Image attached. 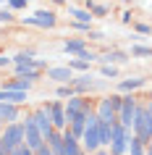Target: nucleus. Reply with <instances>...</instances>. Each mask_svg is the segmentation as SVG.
<instances>
[{"mask_svg": "<svg viewBox=\"0 0 152 155\" xmlns=\"http://www.w3.org/2000/svg\"><path fill=\"white\" fill-rule=\"evenodd\" d=\"M53 3H55V5H63V3H66V0H53Z\"/></svg>", "mask_w": 152, "mask_h": 155, "instance_id": "obj_43", "label": "nucleus"}, {"mask_svg": "<svg viewBox=\"0 0 152 155\" xmlns=\"http://www.w3.org/2000/svg\"><path fill=\"white\" fill-rule=\"evenodd\" d=\"M71 87L76 90V95H84V92L95 90L97 82H92V76H89V74H81V76H76V79L71 82Z\"/></svg>", "mask_w": 152, "mask_h": 155, "instance_id": "obj_16", "label": "nucleus"}, {"mask_svg": "<svg viewBox=\"0 0 152 155\" xmlns=\"http://www.w3.org/2000/svg\"><path fill=\"white\" fill-rule=\"evenodd\" d=\"M147 100H152V92H150V95H147Z\"/></svg>", "mask_w": 152, "mask_h": 155, "instance_id": "obj_47", "label": "nucleus"}, {"mask_svg": "<svg viewBox=\"0 0 152 155\" xmlns=\"http://www.w3.org/2000/svg\"><path fill=\"white\" fill-rule=\"evenodd\" d=\"M16 76L34 82V79H40V76H42V68H34V66H16Z\"/></svg>", "mask_w": 152, "mask_h": 155, "instance_id": "obj_20", "label": "nucleus"}, {"mask_svg": "<svg viewBox=\"0 0 152 155\" xmlns=\"http://www.w3.org/2000/svg\"><path fill=\"white\" fill-rule=\"evenodd\" d=\"M131 55L134 58H147V55H152V48H147V45H134L131 48Z\"/></svg>", "mask_w": 152, "mask_h": 155, "instance_id": "obj_28", "label": "nucleus"}, {"mask_svg": "<svg viewBox=\"0 0 152 155\" xmlns=\"http://www.w3.org/2000/svg\"><path fill=\"white\" fill-rule=\"evenodd\" d=\"M0 137H3V145H5L8 153H13V150H18L21 145H26V131H24V124H21V121L5 124Z\"/></svg>", "mask_w": 152, "mask_h": 155, "instance_id": "obj_1", "label": "nucleus"}, {"mask_svg": "<svg viewBox=\"0 0 152 155\" xmlns=\"http://www.w3.org/2000/svg\"><path fill=\"white\" fill-rule=\"evenodd\" d=\"M26 5H29V0H8L11 11H21V8H26Z\"/></svg>", "mask_w": 152, "mask_h": 155, "instance_id": "obj_31", "label": "nucleus"}, {"mask_svg": "<svg viewBox=\"0 0 152 155\" xmlns=\"http://www.w3.org/2000/svg\"><path fill=\"white\" fill-rule=\"evenodd\" d=\"M89 26H92V24H84V21H71V29H76V32H89Z\"/></svg>", "mask_w": 152, "mask_h": 155, "instance_id": "obj_33", "label": "nucleus"}, {"mask_svg": "<svg viewBox=\"0 0 152 155\" xmlns=\"http://www.w3.org/2000/svg\"><path fill=\"white\" fill-rule=\"evenodd\" d=\"M13 21V11L5 8V11H0V24H11Z\"/></svg>", "mask_w": 152, "mask_h": 155, "instance_id": "obj_32", "label": "nucleus"}, {"mask_svg": "<svg viewBox=\"0 0 152 155\" xmlns=\"http://www.w3.org/2000/svg\"><path fill=\"white\" fill-rule=\"evenodd\" d=\"M131 129H134V134L142 139V142H150V139H152V118L147 116V108H144V105L136 108L134 126H131Z\"/></svg>", "mask_w": 152, "mask_h": 155, "instance_id": "obj_7", "label": "nucleus"}, {"mask_svg": "<svg viewBox=\"0 0 152 155\" xmlns=\"http://www.w3.org/2000/svg\"><path fill=\"white\" fill-rule=\"evenodd\" d=\"M113 124L115 121H100V145L108 147L110 145V137H113Z\"/></svg>", "mask_w": 152, "mask_h": 155, "instance_id": "obj_22", "label": "nucleus"}, {"mask_svg": "<svg viewBox=\"0 0 152 155\" xmlns=\"http://www.w3.org/2000/svg\"><path fill=\"white\" fill-rule=\"evenodd\" d=\"M45 110L50 113V118H53V126L55 129L63 131L66 126H68V116H66V103H60V100H53V103H47V105H42Z\"/></svg>", "mask_w": 152, "mask_h": 155, "instance_id": "obj_8", "label": "nucleus"}, {"mask_svg": "<svg viewBox=\"0 0 152 155\" xmlns=\"http://www.w3.org/2000/svg\"><path fill=\"white\" fill-rule=\"evenodd\" d=\"M34 155H55V153H53V150L47 147V142H45V145H42L40 150H34Z\"/></svg>", "mask_w": 152, "mask_h": 155, "instance_id": "obj_35", "label": "nucleus"}, {"mask_svg": "<svg viewBox=\"0 0 152 155\" xmlns=\"http://www.w3.org/2000/svg\"><path fill=\"white\" fill-rule=\"evenodd\" d=\"M24 24H29V26H40V29H53V26L58 24V16L53 13V11L40 8L34 16H24Z\"/></svg>", "mask_w": 152, "mask_h": 155, "instance_id": "obj_9", "label": "nucleus"}, {"mask_svg": "<svg viewBox=\"0 0 152 155\" xmlns=\"http://www.w3.org/2000/svg\"><path fill=\"white\" fill-rule=\"evenodd\" d=\"M79 155H89V153H87V150H81V153H79Z\"/></svg>", "mask_w": 152, "mask_h": 155, "instance_id": "obj_45", "label": "nucleus"}, {"mask_svg": "<svg viewBox=\"0 0 152 155\" xmlns=\"http://www.w3.org/2000/svg\"><path fill=\"white\" fill-rule=\"evenodd\" d=\"M128 155H147V142H142L136 134H131V139H128Z\"/></svg>", "mask_w": 152, "mask_h": 155, "instance_id": "obj_21", "label": "nucleus"}, {"mask_svg": "<svg viewBox=\"0 0 152 155\" xmlns=\"http://www.w3.org/2000/svg\"><path fill=\"white\" fill-rule=\"evenodd\" d=\"M147 155H152V139L147 142Z\"/></svg>", "mask_w": 152, "mask_h": 155, "instance_id": "obj_42", "label": "nucleus"}, {"mask_svg": "<svg viewBox=\"0 0 152 155\" xmlns=\"http://www.w3.org/2000/svg\"><path fill=\"white\" fill-rule=\"evenodd\" d=\"M95 113V105H92V100L87 95H71V97L66 100V116L73 118V116H89Z\"/></svg>", "mask_w": 152, "mask_h": 155, "instance_id": "obj_5", "label": "nucleus"}, {"mask_svg": "<svg viewBox=\"0 0 152 155\" xmlns=\"http://www.w3.org/2000/svg\"><path fill=\"white\" fill-rule=\"evenodd\" d=\"M84 147H81V139L73 137L71 131H68V126L63 129V147H60V153L58 155H79Z\"/></svg>", "mask_w": 152, "mask_h": 155, "instance_id": "obj_11", "label": "nucleus"}, {"mask_svg": "<svg viewBox=\"0 0 152 155\" xmlns=\"http://www.w3.org/2000/svg\"><path fill=\"white\" fill-rule=\"evenodd\" d=\"M21 124H24V131H26V147H32V150H40V147L45 145V137H42V131L37 129L34 118H32V116H26Z\"/></svg>", "mask_w": 152, "mask_h": 155, "instance_id": "obj_10", "label": "nucleus"}, {"mask_svg": "<svg viewBox=\"0 0 152 155\" xmlns=\"http://www.w3.org/2000/svg\"><path fill=\"white\" fill-rule=\"evenodd\" d=\"M87 121H89V116H73V118H68V131L81 139V134L87 129Z\"/></svg>", "mask_w": 152, "mask_h": 155, "instance_id": "obj_17", "label": "nucleus"}, {"mask_svg": "<svg viewBox=\"0 0 152 155\" xmlns=\"http://www.w3.org/2000/svg\"><path fill=\"white\" fill-rule=\"evenodd\" d=\"M3 87H8V90H26V92H29L32 82H29V79H21V76H16V79H11V82H5Z\"/></svg>", "mask_w": 152, "mask_h": 155, "instance_id": "obj_25", "label": "nucleus"}, {"mask_svg": "<svg viewBox=\"0 0 152 155\" xmlns=\"http://www.w3.org/2000/svg\"><path fill=\"white\" fill-rule=\"evenodd\" d=\"M134 29H136L139 34H150V32H152V26H150V24H134Z\"/></svg>", "mask_w": 152, "mask_h": 155, "instance_id": "obj_34", "label": "nucleus"}, {"mask_svg": "<svg viewBox=\"0 0 152 155\" xmlns=\"http://www.w3.org/2000/svg\"><path fill=\"white\" fill-rule=\"evenodd\" d=\"M18 105L16 103H0V118H3V124H16L18 121Z\"/></svg>", "mask_w": 152, "mask_h": 155, "instance_id": "obj_15", "label": "nucleus"}, {"mask_svg": "<svg viewBox=\"0 0 152 155\" xmlns=\"http://www.w3.org/2000/svg\"><path fill=\"white\" fill-rule=\"evenodd\" d=\"M128 139H131V129L123 126L121 121L113 124V137H110V155H128Z\"/></svg>", "mask_w": 152, "mask_h": 155, "instance_id": "obj_2", "label": "nucleus"}, {"mask_svg": "<svg viewBox=\"0 0 152 155\" xmlns=\"http://www.w3.org/2000/svg\"><path fill=\"white\" fill-rule=\"evenodd\" d=\"M63 50H66V53H73V55H79L81 50H87V40H81V37H71V40L63 42Z\"/></svg>", "mask_w": 152, "mask_h": 155, "instance_id": "obj_18", "label": "nucleus"}, {"mask_svg": "<svg viewBox=\"0 0 152 155\" xmlns=\"http://www.w3.org/2000/svg\"><path fill=\"white\" fill-rule=\"evenodd\" d=\"M139 87H144L142 76H128L123 82H118V92H134V90H139Z\"/></svg>", "mask_w": 152, "mask_h": 155, "instance_id": "obj_19", "label": "nucleus"}, {"mask_svg": "<svg viewBox=\"0 0 152 155\" xmlns=\"http://www.w3.org/2000/svg\"><path fill=\"white\" fill-rule=\"evenodd\" d=\"M79 58H84V61H89V63H92V61H95V53H89V50H81V53H79Z\"/></svg>", "mask_w": 152, "mask_h": 155, "instance_id": "obj_37", "label": "nucleus"}, {"mask_svg": "<svg viewBox=\"0 0 152 155\" xmlns=\"http://www.w3.org/2000/svg\"><path fill=\"white\" fill-rule=\"evenodd\" d=\"M71 95H76V90H73L71 84H60L58 87V97L63 100V97H71Z\"/></svg>", "mask_w": 152, "mask_h": 155, "instance_id": "obj_29", "label": "nucleus"}, {"mask_svg": "<svg viewBox=\"0 0 152 155\" xmlns=\"http://www.w3.org/2000/svg\"><path fill=\"white\" fill-rule=\"evenodd\" d=\"M0 155H11L8 150H5V145H3V137H0Z\"/></svg>", "mask_w": 152, "mask_h": 155, "instance_id": "obj_40", "label": "nucleus"}, {"mask_svg": "<svg viewBox=\"0 0 152 155\" xmlns=\"http://www.w3.org/2000/svg\"><path fill=\"white\" fill-rule=\"evenodd\" d=\"M100 61H102V63H126L128 55H126V53H121V50H108Z\"/></svg>", "mask_w": 152, "mask_h": 155, "instance_id": "obj_24", "label": "nucleus"}, {"mask_svg": "<svg viewBox=\"0 0 152 155\" xmlns=\"http://www.w3.org/2000/svg\"><path fill=\"white\" fill-rule=\"evenodd\" d=\"M13 63V58H5V55H0V68H5V66Z\"/></svg>", "mask_w": 152, "mask_h": 155, "instance_id": "obj_38", "label": "nucleus"}, {"mask_svg": "<svg viewBox=\"0 0 152 155\" xmlns=\"http://www.w3.org/2000/svg\"><path fill=\"white\" fill-rule=\"evenodd\" d=\"M0 103H26V90H8V87H3L0 90Z\"/></svg>", "mask_w": 152, "mask_h": 155, "instance_id": "obj_14", "label": "nucleus"}, {"mask_svg": "<svg viewBox=\"0 0 152 155\" xmlns=\"http://www.w3.org/2000/svg\"><path fill=\"white\" fill-rule=\"evenodd\" d=\"M144 108H147V116L152 118V100H147V103H144Z\"/></svg>", "mask_w": 152, "mask_h": 155, "instance_id": "obj_39", "label": "nucleus"}, {"mask_svg": "<svg viewBox=\"0 0 152 155\" xmlns=\"http://www.w3.org/2000/svg\"><path fill=\"white\" fill-rule=\"evenodd\" d=\"M121 3H134V0H121Z\"/></svg>", "mask_w": 152, "mask_h": 155, "instance_id": "obj_46", "label": "nucleus"}, {"mask_svg": "<svg viewBox=\"0 0 152 155\" xmlns=\"http://www.w3.org/2000/svg\"><path fill=\"white\" fill-rule=\"evenodd\" d=\"M47 79L58 84H71L73 82V68L71 66H55V68H47Z\"/></svg>", "mask_w": 152, "mask_h": 155, "instance_id": "obj_13", "label": "nucleus"}, {"mask_svg": "<svg viewBox=\"0 0 152 155\" xmlns=\"http://www.w3.org/2000/svg\"><path fill=\"white\" fill-rule=\"evenodd\" d=\"M136 108H139V100L134 97V92H126L121 97V108H118V121L123 126H134V116H136Z\"/></svg>", "mask_w": 152, "mask_h": 155, "instance_id": "obj_6", "label": "nucleus"}, {"mask_svg": "<svg viewBox=\"0 0 152 155\" xmlns=\"http://www.w3.org/2000/svg\"><path fill=\"white\" fill-rule=\"evenodd\" d=\"M121 21H123V24H131V21H134V13H131V11H123V13H121Z\"/></svg>", "mask_w": 152, "mask_h": 155, "instance_id": "obj_36", "label": "nucleus"}, {"mask_svg": "<svg viewBox=\"0 0 152 155\" xmlns=\"http://www.w3.org/2000/svg\"><path fill=\"white\" fill-rule=\"evenodd\" d=\"M81 147L87 150V153H95V150H100V118H97V113H89V121H87V129H84V134H81Z\"/></svg>", "mask_w": 152, "mask_h": 155, "instance_id": "obj_4", "label": "nucleus"}, {"mask_svg": "<svg viewBox=\"0 0 152 155\" xmlns=\"http://www.w3.org/2000/svg\"><path fill=\"white\" fill-rule=\"evenodd\" d=\"M87 8L92 11V16H95V18L108 16V5H102V3H95V0H89V3H87Z\"/></svg>", "mask_w": 152, "mask_h": 155, "instance_id": "obj_26", "label": "nucleus"}, {"mask_svg": "<svg viewBox=\"0 0 152 155\" xmlns=\"http://www.w3.org/2000/svg\"><path fill=\"white\" fill-rule=\"evenodd\" d=\"M68 66H71L73 71H87V68H89V61H84V58L76 55V58H71V61H68Z\"/></svg>", "mask_w": 152, "mask_h": 155, "instance_id": "obj_27", "label": "nucleus"}, {"mask_svg": "<svg viewBox=\"0 0 152 155\" xmlns=\"http://www.w3.org/2000/svg\"><path fill=\"white\" fill-rule=\"evenodd\" d=\"M68 16H73V21H84V24H92V11L89 8H68Z\"/></svg>", "mask_w": 152, "mask_h": 155, "instance_id": "obj_23", "label": "nucleus"}, {"mask_svg": "<svg viewBox=\"0 0 152 155\" xmlns=\"http://www.w3.org/2000/svg\"><path fill=\"white\" fill-rule=\"evenodd\" d=\"M32 118H34V124H37V129L42 131V137L47 139V137H50V131L55 129V126H53V118H50V113L45 110V108H37V110L32 113Z\"/></svg>", "mask_w": 152, "mask_h": 155, "instance_id": "obj_12", "label": "nucleus"}, {"mask_svg": "<svg viewBox=\"0 0 152 155\" xmlns=\"http://www.w3.org/2000/svg\"><path fill=\"white\" fill-rule=\"evenodd\" d=\"M11 155H18V153H16V150H13V153H11Z\"/></svg>", "mask_w": 152, "mask_h": 155, "instance_id": "obj_48", "label": "nucleus"}, {"mask_svg": "<svg viewBox=\"0 0 152 155\" xmlns=\"http://www.w3.org/2000/svg\"><path fill=\"white\" fill-rule=\"evenodd\" d=\"M123 95H105L100 103L95 105V113L100 121H118V108Z\"/></svg>", "mask_w": 152, "mask_h": 155, "instance_id": "obj_3", "label": "nucleus"}, {"mask_svg": "<svg viewBox=\"0 0 152 155\" xmlns=\"http://www.w3.org/2000/svg\"><path fill=\"white\" fill-rule=\"evenodd\" d=\"M92 155H110V150H102V147H100V150H95Z\"/></svg>", "mask_w": 152, "mask_h": 155, "instance_id": "obj_41", "label": "nucleus"}, {"mask_svg": "<svg viewBox=\"0 0 152 155\" xmlns=\"http://www.w3.org/2000/svg\"><path fill=\"white\" fill-rule=\"evenodd\" d=\"M102 76H110V79H115V76H118V68H115L113 63H105V66H102Z\"/></svg>", "mask_w": 152, "mask_h": 155, "instance_id": "obj_30", "label": "nucleus"}, {"mask_svg": "<svg viewBox=\"0 0 152 155\" xmlns=\"http://www.w3.org/2000/svg\"><path fill=\"white\" fill-rule=\"evenodd\" d=\"M3 126H5V124H3V118H0V134H3Z\"/></svg>", "mask_w": 152, "mask_h": 155, "instance_id": "obj_44", "label": "nucleus"}]
</instances>
